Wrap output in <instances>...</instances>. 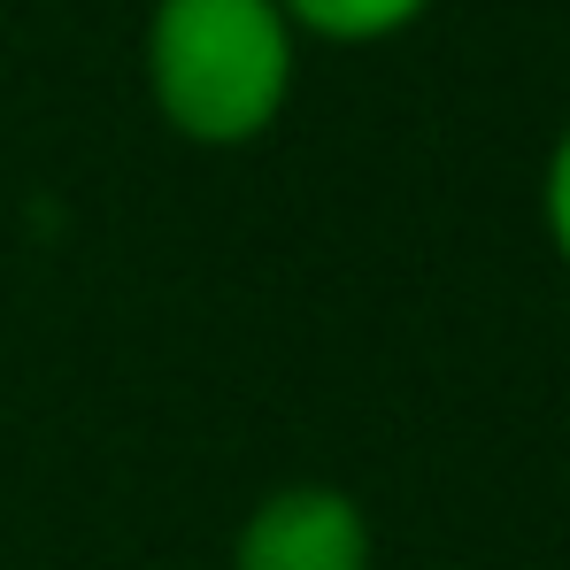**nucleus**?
<instances>
[{
  "instance_id": "20e7f679",
  "label": "nucleus",
  "mask_w": 570,
  "mask_h": 570,
  "mask_svg": "<svg viewBox=\"0 0 570 570\" xmlns=\"http://www.w3.org/2000/svg\"><path fill=\"white\" fill-rule=\"evenodd\" d=\"M540 232H548L556 263L570 271V124L556 131V147H548V163H540Z\"/></svg>"
},
{
  "instance_id": "f257e3e1",
  "label": "nucleus",
  "mask_w": 570,
  "mask_h": 570,
  "mask_svg": "<svg viewBox=\"0 0 570 570\" xmlns=\"http://www.w3.org/2000/svg\"><path fill=\"white\" fill-rule=\"evenodd\" d=\"M301 47L278 0H147L139 78L170 139L239 155L293 108Z\"/></svg>"
},
{
  "instance_id": "f03ea898",
  "label": "nucleus",
  "mask_w": 570,
  "mask_h": 570,
  "mask_svg": "<svg viewBox=\"0 0 570 570\" xmlns=\"http://www.w3.org/2000/svg\"><path fill=\"white\" fill-rule=\"evenodd\" d=\"M224 570H379V524L347 485L285 478L239 517Z\"/></svg>"
},
{
  "instance_id": "7ed1b4c3",
  "label": "nucleus",
  "mask_w": 570,
  "mask_h": 570,
  "mask_svg": "<svg viewBox=\"0 0 570 570\" xmlns=\"http://www.w3.org/2000/svg\"><path fill=\"white\" fill-rule=\"evenodd\" d=\"M278 8L316 47H385V39L416 31L440 0H278Z\"/></svg>"
}]
</instances>
